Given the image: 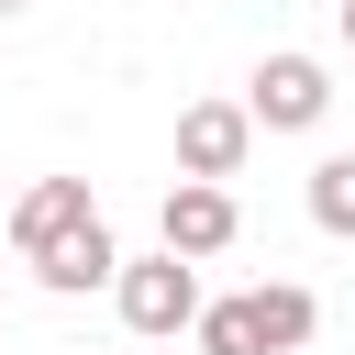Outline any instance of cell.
<instances>
[{
    "instance_id": "obj_1",
    "label": "cell",
    "mask_w": 355,
    "mask_h": 355,
    "mask_svg": "<svg viewBox=\"0 0 355 355\" xmlns=\"http://www.w3.org/2000/svg\"><path fill=\"white\" fill-rule=\"evenodd\" d=\"M200 355H300L311 333H322V300L311 288H288V277H266V288H244V300H200Z\"/></svg>"
},
{
    "instance_id": "obj_2",
    "label": "cell",
    "mask_w": 355,
    "mask_h": 355,
    "mask_svg": "<svg viewBox=\"0 0 355 355\" xmlns=\"http://www.w3.org/2000/svg\"><path fill=\"white\" fill-rule=\"evenodd\" d=\"M111 300H122L133 333H189V322H200V266L166 255V244H155V255H122V266H111Z\"/></svg>"
},
{
    "instance_id": "obj_3",
    "label": "cell",
    "mask_w": 355,
    "mask_h": 355,
    "mask_svg": "<svg viewBox=\"0 0 355 355\" xmlns=\"http://www.w3.org/2000/svg\"><path fill=\"white\" fill-rule=\"evenodd\" d=\"M322 111H333V67L322 55H266L255 89H244V122L255 133H311Z\"/></svg>"
},
{
    "instance_id": "obj_4",
    "label": "cell",
    "mask_w": 355,
    "mask_h": 355,
    "mask_svg": "<svg viewBox=\"0 0 355 355\" xmlns=\"http://www.w3.org/2000/svg\"><path fill=\"white\" fill-rule=\"evenodd\" d=\"M233 222H244V211H233V189H222V178H178V189L155 200V244H166V255H189V266H200V255H222V244H233Z\"/></svg>"
},
{
    "instance_id": "obj_5",
    "label": "cell",
    "mask_w": 355,
    "mask_h": 355,
    "mask_svg": "<svg viewBox=\"0 0 355 355\" xmlns=\"http://www.w3.org/2000/svg\"><path fill=\"white\" fill-rule=\"evenodd\" d=\"M244 155H255L244 100H189V111H178V178H233Z\"/></svg>"
},
{
    "instance_id": "obj_6",
    "label": "cell",
    "mask_w": 355,
    "mask_h": 355,
    "mask_svg": "<svg viewBox=\"0 0 355 355\" xmlns=\"http://www.w3.org/2000/svg\"><path fill=\"white\" fill-rule=\"evenodd\" d=\"M89 211H100V200H89V178H33V189H11V211H0V222H11V244H22V255H44V244H55V233H78Z\"/></svg>"
},
{
    "instance_id": "obj_7",
    "label": "cell",
    "mask_w": 355,
    "mask_h": 355,
    "mask_svg": "<svg viewBox=\"0 0 355 355\" xmlns=\"http://www.w3.org/2000/svg\"><path fill=\"white\" fill-rule=\"evenodd\" d=\"M22 266H33L44 288H67V300H78V288H111V266H122V244H111V222L89 211L78 233H55V244H44V255H22Z\"/></svg>"
},
{
    "instance_id": "obj_8",
    "label": "cell",
    "mask_w": 355,
    "mask_h": 355,
    "mask_svg": "<svg viewBox=\"0 0 355 355\" xmlns=\"http://www.w3.org/2000/svg\"><path fill=\"white\" fill-rule=\"evenodd\" d=\"M311 222L355 244V155H322V166H311Z\"/></svg>"
},
{
    "instance_id": "obj_9",
    "label": "cell",
    "mask_w": 355,
    "mask_h": 355,
    "mask_svg": "<svg viewBox=\"0 0 355 355\" xmlns=\"http://www.w3.org/2000/svg\"><path fill=\"white\" fill-rule=\"evenodd\" d=\"M333 33H344V55H355V0H333Z\"/></svg>"
},
{
    "instance_id": "obj_10",
    "label": "cell",
    "mask_w": 355,
    "mask_h": 355,
    "mask_svg": "<svg viewBox=\"0 0 355 355\" xmlns=\"http://www.w3.org/2000/svg\"><path fill=\"white\" fill-rule=\"evenodd\" d=\"M0 211H11V189H0Z\"/></svg>"
}]
</instances>
